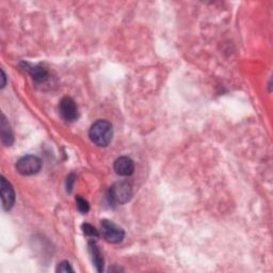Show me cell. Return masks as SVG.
Returning a JSON list of instances; mask_svg holds the SVG:
<instances>
[{
	"label": "cell",
	"instance_id": "cell-4",
	"mask_svg": "<svg viewBox=\"0 0 273 273\" xmlns=\"http://www.w3.org/2000/svg\"><path fill=\"white\" fill-rule=\"evenodd\" d=\"M101 232L108 242L117 243L124 239L125 232L122 227L109 220H103L101 223Z\"/></svg>",
	"mask_w": 273,
	"mask_h": 273
},
{
	"label": "cell",
	"instance_id": "cell-11",
	"mask_svg": "<svg viewBox=\"0 0 273 273\" xmlns=\"http://www.w3.org/2000/svg\"><path fill=\"white\" fill-rule=\"evenodd\" d=\"M82 230H83V233H85L86 235L91 236V237H99L100 236L99 230H97L95 227H93L92 225H91V224H83V225H82Z\"/></svg>",
	"mask_w": 273,
	"mask_h": 273
},
{
	"label": "cell",
	"instance_id": "cell-3",
	"mask_svg": "<svg viewBox=\"0 0 273 273\" xmlns=\"http://www.w3.org/2000/svg\"><path fill=\"white\" fill-rule=\"evenodd\" d=\"M42 162L37 156L28 155L20 158L16 164V170L19 174L25 175V176H30L41 171Z\"/></svg>",
	"mask_w": 273,
	"mask_h": 273
},
{
	"label": "cell",
	"instance_id": "cell-6",
	"mask_svg": "<svg viewBox=\"0 0 273 273\" xmlns=\"http://www.w3.org/2000/svg\"><path fill=\"white\" fill-rule=\"evenodd\" d=\"M1 200L4 211H10L15 203V192L12 185L3 176L1 177Z\"/></svg>",
	"mask_w": 273,
	"mask_h": 273
},
{
	"label": "cell",
	"instance_id": "cell-5",
	"mask_svg": "<svg viewBox=\"0 0 273 273\" xmlns=\"http://www.w3.org/2000/svg\"><path fill=\"white\" fill-rule=\"evenodd\" d=\"M60 113L67 122H74L78 118V109L71 97H64L60 102Z\"/></svg>",
	"mask_w": 273,
	"mask_h": 273
},
{
	"label": "cell",
	"instance_id": "cell-1",
	"mask_svg": "<svg viewBox=\"0 0 273 273\" xmlns=\"http://www.w3.org/2000/svg\"><path fill=\"white\" fill-rule=\"evenodd\" d=\"M113 136V129H112V125L105 120H100L95 122L91 126L89 131V137L95 145L105 148L107 146L112 140Z\"/></svg>",
	"mask_w": 273,
	"mask_h": 273
},
{
	"label": "cell",
	"instance_id": "cell-8",
	"mask_svg": "<svg viewBox=\"0 0 273 273\" xmlns=\"http://www.w3.org/2000/svg\"><path fill=\"white\" fill-rule=\"evenodd\" d=\"M89 251L91 253V256H92V261H93V264L95 265L97 271L102 272L104 269V257L95 241L93 240L89 241Z\"/></svg>",
	"mask_w": 273,
	"mask_h": 273
},
{
	"label": "cell",
	"instance_id": "cell-14",
	"mask_svg": "<svg viewBox=\"0 0 273 273\" xmlns=\"http://www.w3.org/2000/svg\"><path fill=\"white\" fill-rule=\"evenodd\" d=\"M1 79H2L1 88H4V87H5V80H6V78H5V74H4V72H3V69H1Z\"/></svg>",
	"mask_w": 273,
	"mask_h": 273
},
{
	"label": "cell",
	"instance_id": "cell-9",
	"mask_svg": "<svg viewBox=\"0 0 273 273\" xmlns=\"http://www.w3.org/2000/svg\"><path fill=\"white\" fill-rule=\"evenodd\" d=\"M1 140H2V142L8 146L12 145V143L14 141L10 125L8 122H6V118L4 116H2V120H1Z\"/></svg>",
	"mask_w": 273,
	"mask_h": 273
},
{
	"label": "cell",
	"instance_id": "cell-7",
	"mask_svg": "<svg viewBox=\"0 0 273 273\" xmlns=\"http://www.w3.org/2000/svg\"><path fill=\"white\" fill-rule=\"evenodd\" d=\"M114 171L121 176H129L135 171L134 162L129 157H120L114 163Z\"/></svg>",
	"mask_w": 273,
	"mask_h": 273
},
{
	"label": "cell",
	"instance_id": "cell-10",
	"mask_svg": "<svg viewBox=\"0 0 273 273\" xmlns=\"http://www.w3.org/2000/svg\"><path fill=\"white\" fill-rule=\"evenodd\" d=\"M30 73L32 75V77L36 80H40L42 81L43 79L46 78L47 76V73L44 68H42L40 66H34V67H31L30 68Z\"/></svg>",
	"mask_w": 273,
	"mask_h": 273
},
{
	"label": "cell",
	"instance_id": "cell-13",
	"mask_svg": "<svg viewBox=\"0 0 273 273\" xmlns=\"http://www.w3.org/2000/svg\"><path fill=\"white\" fill-rule=\"evenodd\" d=\"M74 269L72 268L71 264L68 262H62L59 264L58 268H57V272H73Z\"/></svg>",
	"mask_w": 273,
	"mask_h": 273
},
{
	"label": "cell",
	"instance_id": "cell-2",
	"mask_svg": "<svg viewBox=\"0 0 273 273\" xmlns=\"http://www.w3.org/2000/svg\"><path fill=\"white\" fill-rule=\"evenodd\" d=\"M132 195L131 186L126 181H117L109 190V199L114 204H125Z\"/></svg>",
	"mask_w": 273,
	"mask_h": 273
},
{
	"label": "cell",
	"instance_id": "cell-12",
	"mask_svg": "<svg viewBox=\"0 0 273 273\" xmlns=\"http://www.w3.org/2000/svg\"><path fill=\"white\" fill-rule=\"evenodd\" d=\"M76 202H77V208H78V211L82 214H86L89 212V203L86 201V200H83L82 198L78 197L76 199Z\"/></svg>",
	"mask_w": 273,
	"mask_h": 273
}]
</instances>
